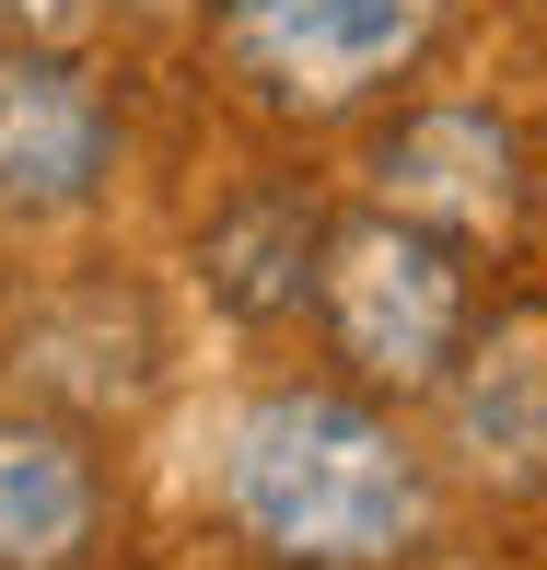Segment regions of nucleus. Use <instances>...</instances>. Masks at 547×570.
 <instances>
[{"label":"nucleus","instance_id":"nucleus-6","mask_svg":"<svg viewBox=\"0 0 547 570\" xmlns=\"http://www.w3.org/2000/svg\"><path fill=\"white\" fill-rule=\"evenodd\" d=\"M106 524V478H94L82 431L0 407V570H70Z\"/></svg>","mask_w":547,"mask_h":570},{"label":"nucleus","instance_id":"nucleus-3","mask_svg":"<svg viewBox=\"0 0 547 570\" xmlns=\"http://www.w3.org/2000/svg\"><path fill=\"white\" fill-rule=\"evenodd\" d=\"M431 23H442V0H222V36L245 59V82L303 117L384 94L431 47Z\"/></svg>","mask_w":547,"mask_h":570},{"label":"nucleus","instance_id":"nucleus-7","mask_svg":"<svg viewBox=\"0 0 547 570\" xmlns=\"http://www.w3.org/2000/svg\"><path fill=\"white\" fill-rule=\"evenodd\" d=\"M315 210H303V198H256V210H233L222 233H211V279L233 303H245V315H292L303 292H315Z\"/></svg>","mask_w":547,"mask_h":570},{"label":"nucleus","instance_id":"nucleus-2","mask_svg":"<svg viewBox=\"0 0 547 570\" xmlns=\"http://www.w3.org/2000/svg\"><path fill=\"white\" fill-rule=\"evenodd\" d=\"M315 303H326L338 361L397 384V396L442 384L455 350H466V256H455V233H431L408 210L338 222L315 245Z\"/></svg>","mask_w":547,"mask_h":570},{"label":"nucleus","instance_id":"nucleus-5","mask_svg":"<svg viewBox=\"0 0 547 570\" xmlns=\"http://www.w3.org/2000/svg\"><path fill=\"white\" fill-rule=\"evenodd\" d=\"M373 175H384V198H397L408 222H431V233H489L525 198V151H512V128L489 106H420L373 151Z\"/></svg>","mask_w":547,"mask_h":570},{"label":"nucleus","instance_id":"nucleus-1","mask_svg":"<svg viewBox=\"0 0 547 570\" xmlns=\"http://www.w3.org/2000/svg\"><path fill=\"white\" fill-rule=\"evenodd\" d=\"M222 512L292 570H384L431 535V478L397 420L326 384H280L222 443Z\"/></svg>","mask_w":547,"mask_h":570},{"label":"nucleus","instance_id":"nucleus-4","mask_svg":"<svg viewBox=\"0 0 547 570\" xmlns=\"http://www.w3.org/2000/svg\"><path fill=\"white\" fill-rule=\"evenodd\" d=\"M117 175V106L70 47H12L0 59V210L12 222H70Z\"/></svg>","mask_w":547,"mask_h":570},{"label":"nucleus","instance_id":"nucleus-8","mask_svg":"<svg viewBox=\"0 0 547 570\" xmlns=\"http://www.w3.org/2000/svg\"><path fill=\"white\" fill-rule=\"evenodd\" d=\"M128 0H0V23H12L23 47H70V36H94V23H117Z\"/></svg>","mask_w":547,"mask_h":570}]
</instances>
